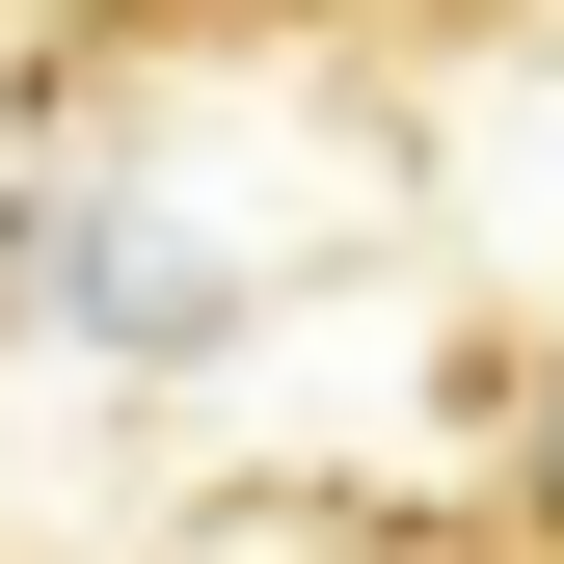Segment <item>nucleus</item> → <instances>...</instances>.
Returning a JSON list of instances; mask_svg holds the SVG:
<instances>
[{"label": "nucleus", "instance_id": "2", "mask_svg": "<svg viewBox=\"0 0 564 564\" xmlns=\"http://www.w3.org/2000/svg\"><path fill=\"white\" fill-rule=\"evenodd\" d=\"M538 564H564V403H538Z\"/></svg>", "mask_w": 564, "mask_h": 564}, {"label": "nucleus", "instance_id": "3", "mask_svg": "<svg viewBox=\"0 0 564 564\" xmlns=\"http://www.w3.org/2000/svg\"><path fill=\"white\" fill-rule=\"evenodd\" d=\"M511 564H538V538H511Z\"/></svg>", "mask_w": 564, "mask_h": 564}, {"label": "nucleus", "instance_id": "1", "mask_svg": "<svg viewBox=\"0 0 564 564\" xmlns=\"http://www.w3.org/2000/svg\"><path fill=\"white\" fill-rule=\"evenodd\" d=\"M108 28H484V0H108Z\"/></svg>", "mask_w": 564, "mask_h": 564}]
</instances>
